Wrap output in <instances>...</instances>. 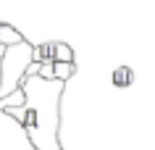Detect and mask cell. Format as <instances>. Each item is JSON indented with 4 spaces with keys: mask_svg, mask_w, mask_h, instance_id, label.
<instances>
[{
    "mask_svg": "<svg viewBox=\"0 0 155 150\" xmlns=\"http://www.w3.org/2000/svg\"><path fill=\"white\" fill-rule=\"evenodd\" d=\"M66 82L42 79L40 74H26L21 90L26 95L24 105H8L5 113L21 121L24 134L37 150H61L58 126H61V98Z\"/></svg>",
    "mask_w": 155,
    "mask_h": 150,
    "instance_id": "obj_1",
    "label": "cell"
},
{
    "mask_svg": "<svg viewBox=\"0 0 155 150\" xmlns=\"http://www.w3.org/2000/svg\"><path fill=\"white\" fill-rule=\"evenodd\" d=\"M34 63H74V50L66 42H42L34 45Z\"/></svg>",
    "mask_w": 155,
    "mask_h": 150,
    "instance_id": "obj_2",
    "label": "cell"
},
{
    "mask_svg": "<svg viewBox=\"0 0 155 150\" xmlns=\"http://www.w3.org/2000/svg\"><path fill=\"white\" fill-rule=\"evenodd\" d=\"M110 84H113L116 90H126V87H131V84H134V71H131L126 63L116 66L113 71H110Z\"/></svg>",
    "mask_w": 155,
    "mask_h": 150,
    "instance_id": "obj_3",
    "label": "cell"
},
{
    "mask_svg": "<svg viewBox=\"0 0 155 150\" xmlns=\"http://www.w3.org/2000/svg\"><path fill=\"white\" fill-rule=\"evenodd\" d=\"M0 42H3L5 48H11V45L24 42V37H21V32H18V29H13V26L5 24V21H0Z\"/></svg>",
    "mask_w": 155,
    "mask_h": 150,
    "instance_id": "obj_4",
    "label": "cell"
},
{
    "mask_svg": "<svg viewBox=\"0 0 155 150\" xmlns=\"http://www.w3.org/2000/svg\"><path fill=\"white\" fill-rule=\"evenodd\" d=\"M5 45H3V42H0V84H3V58H5Z\"/></svg>",
    "mask_w": 155,
    "mask_h": 150,
    "instance_id": "obj_5",
    "label": "cell"
}]
</instances>
